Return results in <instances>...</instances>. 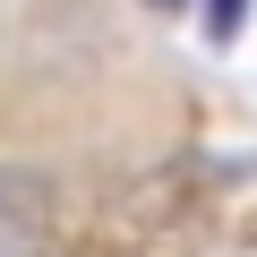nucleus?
Instances as JSON below:
<instances>
[{
	"label": "nucleus",
	"mask_w": 257,
	"mask_h": 257,
	"mask_svg": "<svg viewBox=\"0 0 257 257\" xmlns=\"http://www.w3.org/2000/svg\"><path fill=\"white\" fill-rule=\"evenodd\" d=\"M146 9H180V0H146Z\"/></svg>",
	"instance_id": "nucleus-1"
}]
</instances>
